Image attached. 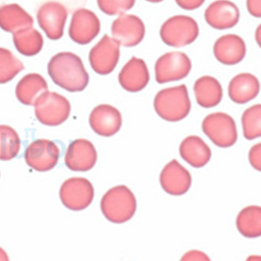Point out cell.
Masks as SVG:
<instances>
[{
    "label": "cell",
    "mask_w": 261,
    "mask_h": 261,
    "mask_svg": "<svg viewBox=\"0 0 261 261\" xmlns=\"http://www.w3.org/2000/svg\"><path fill=\"white\" fill-rule=\"evenodd\" d=\"M260 90L258 79L248 72L239 73L234 76L228 86L230 99L238 105L247 104L255 99Z\"/></svg>",
    "instance_id": "cell-20"
},
{
    "label": "cell",
    "mask_w": 261,
    "mask_h": 261,
    "mask_svg": "<svg viewBox=\"0 0 261 261\" xmlns=\"http://www.w3.org/2000/svg\"><path fill=\"white\" fill-rule=\"evenodd\" d=\"M150 82V73L145 61L132 57L119 73L120 86L128 92H139Z\"/></svg>",
    "instance_id": "cell-19"
},
{
    "label": "cell",
    "mask_w": 261,
    "mask_h": 261,
    "mask_svg": "<svg viewBox=\"0 0 261 261\" xmlns=\"http://www.w3.org/2000/svg\"><path fill=\"white\" fill-rule=\"evenodd\" d=\"M214 57L225 66H234L241 63L247 54V45L244 39L237 35L220 36L214 43Z\"/></svg>",
    "instance_id": "cell-18"
},
{
    "label": "cell",
    "mask_w": 261,
    "mask_h": 261,
    "mask_svg": "<svg viewBox=\"0 0 261 261\" xmlns=\"http://www.w3.org/2000/svg\"><path fill=\"white\" fill-rule=\"evenodd\" d=\"M47 71L53 83L69 92L83 91L89 83L83 60L72 52L54 55L48 63Z\"/></svg>",
    "instance_id": "cell-1"
},
{
    "label": "cell",
    "mask_w": 261,
    "mask_h": 261,
    "mask_svg": "<svg viewBox=\"0 0 261 261\" xmlns=\"http://www.w3.org/2000/svg\"><path fill=\"white\" fill-rule=\"evenodd\" d=\"M136 0H97L99 9L108 16H119L129 11Z\"/></svg>",
    "instance_id": "cell-30"
},
{
    "label": "cell",
    "mask_w": 261,
    "mask_h": 261,
    "mask_svg": "<svg viewBox=\"0 0 261 261\" xmlns=\"http://www.w3.org/2000/svg\"><path fill=\"white\" fill-rule=\"evenodd\" d=\"M179 153L187 164L195 168L206 166L212 158V150L208 145L196 135L188 136L181 142Z\"/></svg>",
    "instance_id": "cell-21"
},
{
    "label": "cell",
    "mask_w": 261,
    "mask_h": 261,
    "mask_svg": "<svg viewBox=\"0 0 261 261\" xmlns=\"http://www.w3.org/2000/svg\"><path fill=\"white\" fill-rule=\"evenodd\" d=\"M100 30V20L93 11L81 8L72 14L69 36L73 42L86 45L95 39Z\"/></svg>",
    "instance_id": "cell-13"
},
{
    "label": "cell",
    "mask_w": 261,
    "mask_h": 261,
    "mask_svg": "<svg viewBox=\"0 0 261 261\" xmlns=\"http://www.w3.org/2000/svg\"><path fill=\"white\" fill-rule=\"evenodd\" d=\"M203 133L219 148H229L238 140L237 125L234 119L225 113L217 112L202 120Z\"/></svg>",
    "instance_id": "cell-6"
},
{
    "label": "cell",
    "mask_w": 261,
    "mask_h": 261,
    "mask_svg": "<svg viewBox=\"0 0 261 261\" xmlns=\"http://www.w3.org/2000/svg\"><path fill=\"white\" fill-rule=\"evenodd\" d=\"M98 154L95 146L87 139H76L69 145L65 164L72 171L85 172L95 166Z\"/></svg>",
    "instance_id": "cell-14"
},
{
    "label": "cell",
    "mask_w": 261,
    "mask_h": 261,
    "mask_svg": "<svg viewBox=\"0 0 261 261\" xmlns=\"http://www.w3.org/2000/svg\"><path fill=\"white\" fill-rule=\"evenodd\" d=\"M37 22L49 39L59 40L64 36L68 19L67 8L58 1H47L37 10Z\"/></svg>",
    "instance_id": "cell-11"
},
{
    "label": "cell",
    "mask_w": 261,
    "mask_h": 261,
    "mask_svg": "<svg viewBox=\"0 0 261 261\" xmlns=\"http://www.w3.org/2000/svg\"><path fill=\"white\" fill-rule=\"evenodd\" d=\"M37 120L47 126H58L69 119L71 114L70 101L57 92L45 91L34 104Z\"/></svg>",
    "instance_id": "cell-5"
},
{
    "label": "cell",
    "mask_w": 261,
    "mask_h": 261,
    "mask_svg": "<svg viewBox=\"0 0 261 261\" xmlns=\"http://www.w3.org/2000/svg\"><path fill=\"white\" fill-rule=\"evenodd\" d=\"M206 24L215 30H229L240 21V10L230 0H216L204 11Z\"/></svg>",
    "instance_id": "cell-17"
},
{
    "label": "cell",
    "mask_w": 261,
    "mask_h": 261,
    "mask_svg": "<svg viewBox=\"0 0 261 261\" xmlns=\"http://www.w3.org/2000/svg\"><path fill=\"white\" fill-rule=\"evenodd\" d=\"M191 107L190 97L185 84L164 88L154 97V111L161 119L166 121L183 120L190 114Z\"/></svg>",
    "instance_id": "cell-2"
},
{
    "label": "cell",
    "mask_w": 261,
    "mask_h": 261,
    "mask_svg": "<svg viewBox=\"0 0 261 261\" xmlns=\"http://www.w3.org/2000/svg\"><path fill=\"white\" fill-rule=\"evenodd\" d=\"M112 36L119 45L124 47H134L142 42L146 27L145 24L136 15L121 14L113 22L111 28Z\"/></svg>",
    "instance_id": "cell-12"
},
{
    "label": "cell",
    "mask_w": 261,
    "mask_h": 261,
    "mask_svg": "<svg viewBox=\"0 0 261 261\" xmlns=\"http://www.w3.org/2000/svg\"><path fill=\"white\" fill-rule=\"evenodd\" d=\"M59 146L48 139H37L31 143L24 152V160L31 168L39 172L53 169L59 162Z\"/></svg>",
    "instance_id": "cell-10"
},
{
    "label": "cell",
    "mask_w": 261,
    "mask_h": 261,
    "mask_svg": "<svg viewBox=\"0 0 261 261\" xmlns=\"http://www.w3.org/2000/svg\"><path fill=\"white\" fill-rule=\"evenodd\" d=\"M62 203L73 212L87 208L94 199V187L88 179L72 177L67 179L60 188Z\"/></svg>",
    "instance_id": "cell-8"
},
{
    "label": "cell",
    "mask_w": 261,
    "mask_h": 261,
    "mask_svg": "<svg viewBox=\"0 0 261 261\" xmlns=\"http://www.w3.org/2000/svg\"><path fill=\"white\" fill-rule=\"evenodd\" d=\"M194 93L201 107L210 109L219 105L223 97V89L215 77L203 75L194 84Z\"/></svg>",
    "instance_id": "cell-23"
},
{
    "label": "cell",
    "mask_w": 261,
    "mask_h": 261,
    "mask_svg": "<svg viewBox=\"0 0 261 261\" xmlns=\"http://www.w3.org/2000/svg\"><path fill=\"white\" fill-rule=\"evenodd\" d=\"M205 0H175L176 4L184 10H196L200 8Z\"/></svg>",
    "instance_id": "cell-32"
},
{
    "label": "cell",
    "mask_w": 261,
    "mask_h": 261,
    "mask_svg": "<svg viewBox=\"0 0 261 261\" xmlns=\"http://www.w3.org/2000/svg\"><path fill=\"white\" fill-rule=\"evenodd\" d=\"M0 260H9V257H8V255H7L6 251H5L3 249H1V248H0Z\"/></svg>",
    "instance_id": "cell-35"
},
{
    "label": "cell",
    "mask_w": 261,
    "mask_h": 261,
    "mask_svg": "<svg viewBox=\"0 0 261 261\" xmlns=\"http://www.w3.org/2000/svg\"><path fill=\"white\" fill-rule=\"evenodd\" d=\"M137 210V201L132 191L119 185L106 192L101 200V211L112 223L121 224L129 221Z\"/></svg>",
    "instance_id": "cell-3"
},
{
    "label": "cell",
    "mask_w": 261,
    "mask_h": 261,
    "mask_svg": "<svg viewBox=\"0 0 261 261\" xmlns=\"http://www.w3.org/2000/svg\"><path fill=\"white\" fill-rule=\"evenodd\" d=\"M120 45L110 36H103L89 52V63L92 70L101 75L113 72L119 64Z\"/></svg>",
    "instance_id": "cell-9"
},
{
    "label": "cell",
    "mask_w": 261,
    "mask_h": 261,
    "mask_svg": "<svg viewBox=\"0 0 261 261\" xmlns=\"http://www.w3.org/2000/svg\"><path fill=\"white\" fill-rule=\"evenodd\" d=\"M13 42L17 51L27 57L37 55L44 44L43 36L34 27L14 33Z\"/></svg>",
    "instance_id": "cell-25"
},
{
    "label": "cell",
    "mask_w": 261,
    "mask_h": 261,
    "mask_svg": "<svg viewBox=\"0 0 261 261\" xmlns=\"http://www.w3.org/2000/svg\"><path fill=\"white\" fill-rule=\"evenodd\" d=\"M48 90L47 82L39 73L33 72L23 76L16 86V97L24 105L32 106L36 99Z\"/></svg>",
    "instance_id": "cell-24"
},
{
    "label": "cell",
    "mask_w": 261,
    "mask_h": 261,
    "mask_svg": "<svg viewBox=\"0 0 261 261\" xmlns=\"http://www.w3.org/2000/svg\"><path fill=\"white\" fill-rule=\"evenodd\" d=\"M89 125L99 136L111 137L120 130L122 117L117 108L108 104H101L90 113Z\"/></svg>",
    "instance_id": "cell-15"
},
{
    "label": "cell",
    "mask_w": 261,
    "mask_h": 261,
    "mask_svg": "<svg viewBox=\"0 0 261 261\" xmlns=\"http://www.w3.org/2000/svg\"><path fill=\"white\" fill-rule=\"evenodd\" d=\"M21 150V139L17 131L9 125H0V161L15 159Z\"/></svg>",
    "instance_id": "cell-27"
},
{
    "label": "cell",
    "mask_w": 261,
    "mask_h": 261,
    "mask_svg": "<svg viewBox=\"0 0 261 261\" xmlns=\"http://www.w3.org/2000/svg\"><path fill=\"white\" fill-rule=\"evenodd\" d=\"M238 231L249 239L261 236V208L258 205H249L238 214L236 220Z\"/></svg>",
    "instance_id": "cell-26"
},
{
    "label": "cell",
    "mask_w": 261,
    "mask_h": 261,
    "mask_svg": "<svg viewBox=\"0 0 261 261\" xmlns=\"http://www.w3.org/2000/svg\"><path fill=\"white\" fill-rule=\"evenodd\" d=\"M249 163L257 171L261 170V144L257 143L251 147L249 153Z\"/></svg>",
    "instance_id": "cell-31"
},
{
    "label": "cell",
    "mask_w": 261,
    "mask_h": 261,
    "mask_svg": "<svg viewBox=\"0 0 261 261\" xmlns=\"http://www.w3.org/2000/svg\"><path fill=\"white\" fill-rule=\"evenodd\" d=\"M192 70L190 58L183 52L174 51L162 55L154 65V77L156 83L178 82L188 76Z\"/></svg>",
    "instance_id": "cell-7"
},
{
    "label": "cell",
    "mask_w": 261,
    "mask_h": 261,
    "mask_svg": "<svg viewBox=\"0 0 261 261\" xmlns=\"http://www.w3.org/2000/svg\"><path fill=\"white\" fill-rule=\"evenodd\" d=\"M198 23L189 16L176 15L167 19L160 30L163 42L170 47L190 45L199 36Z\"/></svg>",
    "instance_id": "cell-4"
},
{
    "label": "cell",
    "mask_w": 261,
    "mask_h": 261,
    "mask_svg": "<svg viewBox=\"0 0 261 261\" xmlns=\"http://www.w3.org/2000/svg\"><path fill=\"white\" fill-rule=\"evenodd\" d=\"M33 25V17L21 5L10 3L0 6V29L2 31L14 34Z\"/></svg>",
    "instance_id": "cell-22"
},
{
    "label": "cell",
    "mask_w": 261,
    "mask_h": 261,
    "mask_svg": "<svg viewBox=\"0 0 261 261\" xmlns=\"http://www.w3.org/2000/svg\"><path fill=\"white\" fill-rule=\"evenodd\" d=\"M244 136L248 140H254L261 135V105L255 104L247 109L242 116Z\"/></svg>",
    "instance_id": "cell-29"
},
{
    "label": "cell",
    "mask_w": 261,
    "mask_h": 261,
    "mask_svg": "<svg viewBox=\"0 0 261 261\" xmlns=\"http://www.w3.org/2000/svg\"><path fill=\"white\" fill-rule=\"evenodd\" d=\"M160 183L164 191L171 196H182L190 190L192 176L189 170L172 160L162 170Z\"/></svg>",
    "instance_id": "cell-16"
},
{
    "label": "cell",
    "mask_w": 261,
    "mask_h": 261,
    "mask_svg": "<svg viewBox=\"0 0 261 261\" xmlns=\"http://www.w3.org/2000/svg\"><path fill=\"white\" fill-rule=\"evenodd\" d=\"M247 8L251 16L260 18L261 0H247Z\"/></svg>",
    "instance_id": "cell-33"
},
{
    "label": "cell",
    "mask_w": 261,
    "mask_h": 261,
    "mask_svg": "<svg viewBox=\"0 0 261 261\" xmlns=\"http://www.w3.org/2000/svg\"><path fill=\"white\" fill-rule=\"evenodd\" d=\"M146 1L151 2V3H159V2H162V1H164V0H146Z\"/></svg>",
    "instance_id": "cell-36"
},
{
    "label": "cell",
    "mask_w": 261,
    "mask_h": 261,
    "mask_svg": "<svg viewBox=\"0 0 261 261\" xmlns=\"http://www.w3.org/2000/svg\"><path fill=\"white\" fill-rule=\"evenodd\" d=\"M24 69L22 61L9 49L0 47V84L11 82Z\"/></svg>",
    "instance_id": "cell-28"
},
{
    "label": "cell",
    "mask_w": 261,
    "mask_h": 261,
    "mask_svg": "<svg viewBox=\"0 0 261 261\" xmlns=\"http://www.w3.org/2000/svg\"><path fill=\"white\" fill-rule=\"evenodd\" d=\"M182 260H210V258L200 250H191L186 252L184 256L181 258Z\"/></svg>",
    "instance_id": "cell-34"
}]
</instances>
